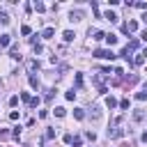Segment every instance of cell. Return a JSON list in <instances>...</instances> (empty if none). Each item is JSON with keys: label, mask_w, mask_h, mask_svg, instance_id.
Instances as JSON below:
<instances>
[{"label": "cell", "mask_w": 147, "mask_h": 147, "mask_svg": "<svg viewBox=\"0 0 147 147\" xmlns=\"http://www.w3.org/2000/svg\"><path fill=\"white\" fill-rule=\"evenodd\" d=\"M108 74H110V69H101V71H96V74L92 76V83H94V85L99 87V92H101V94H106V92H108V90H106V85H103V83H106V76H108Z\"/></svg>", "instance_id": "1"}, {"label": "cell", "mask_w": 147, "mask_h": 147, "mask_svg": "<svg viewBox=\"0 0 147 147\" xmlns=\"http://www.w3.org/2000/svg\"><path fill=\"white\" fill-rule=\"evenodd\" d=\"M92 55H94V57H101V60H115V57H117V53H113L110 48H96Z\"/></svg>", "instance_id": "2"}, {"label": "cell", "mask_w": 147, "mask_h": 147, "mask_svg": "<svg viewBox=\"0 0 147 147\" xmlns=\"http://www.w3.org/2000/svg\"><path fill=\"white\" fill-rule=\"evenodd\" d=\"M119 122H122V119L117 117V122H115L117 126H113V129H108V138H122V136H124V129L119 126Z\"/></svg>", "instance_id": "3"}, {"label": "cell", "mask_w": 147, "mask_h": 147, "mask_svg": "<svg viewBox=\"0 0 147 147\" xmlns=\"http://www.w3.org/2000/svg\"><path fill=\"white\" fill-rule=\"evenodd\" d=\"M83 16H85V11H83V9H71V11H69V21H74V23H76V21H80Z\"/></svg>", "instance_id": "4"}, {"label": "cell", "mask_w": 147, "mask_h": 147, "mask_svg": "<svg viewBox=\"0 0 147 147\" xmlns=\"http://www.w3.org/2000/svg\"><path fill=\"white\" fill-rule=\"evenodd\" d=\"M122 30H124V32H136V30H138V23H136V21H129V23L122 25Z\"/></svg>", "instance_id": "5"}, {"label": "cell", "mask_w": 147, "mask_h": 147, "mask_svg": "<svg viewBox=\"0 0 147 147\" xmlns=\"http://www.w3.org/2000/svg\"><path fill=\"white\" fill-rule=\"evenodd\" d=\"M103 18H106V21H110V23H117V21H119V16H117L115 11H110V9L103 14Z\"/></svg>", "instance_id": "6"}, {"label": "cell", "mask_w": 147, "mask_h": 147, "mask_svg": "<svg viewBox=\"0 0 147 147\" xmlns=\"http://www.w3.org/2000/svg\"><path fill=\"white\" fill-rule=\"evenodd\" d=\"M90 34H92V39H94V41H101V39H106V34H103L101 30H90Z\"/></svg>", "instance_id": "7"}, {"label": "cell", "mask_w": 147, "mask_h": 147, "mask_svg": "<svg viewBox=\"0 0 147 147\" xmlns=\"http://www.w3.org/2000/svg\"><path fill=\"white\" fill-rule=\"evenodd\" d=\"M39 67H41L39 60H28V69H30V71H39Z\"/></svg>", "instance_id": "8"}, {"label": "cell", "mask_w": 147, "mask_h": 147, "mask_svg": "<svg viewBox=\"0 0 147 147\" xmlns=\"http://www.w3.org/2000/svg\"><path fill=\"white\" fill-rule=\"evenodd\" d=\"M11 44V37L9 34H0V48H5V46H9Z\"/></svg>", "instance_id": "9"}, {"label": "cell", "mask_w": 147, "mask_h": 147, "mask_svg": "<svg viewBox=\"0 0 147 147\" xmlns=\"http://www.w3.org/2000/svg\"><path fill=\"white\" fill-rule=\"evenodd\" d=\"M53 34H55V28H46V30L41 32V37H44V39H53Z\"/></svg>", "instance_id": "10"}, {"label": "cell", "mask_w": 147, "mask_h": 147, "mask_svg": "<svg viewBox=\"0 0 147 147\" xmlns=\"http://www.w3.org/2000/svg\"><path fill=\"white\" fill-rule=\"evenodd\" d=\"M124 83H126V85H136V83H138V74H131V76H126V78H124Z\"/></svg>", "instance_id": "11"}, {"label": "cell", "mask_w": 147, "mask_h": 147, "mask_svg": "<svg viewBox=\"0 0 147 147\" xmlns=\"http://www.w3.org/2000/svg\"><path fill=\"white\" fill-rule=\"evenodd\" d=\"M133 119H136V122H142V119H145V110H140V108L133 110Z\"/></svg>", "instance_id": "12"}, {"label": "cell", "mask_w": 147, "mask_h": 147, "mask_svg": "<svg viewBox=\"0 0 147 147\" xmlns=\"http://www.w3.org/2000/svg\"><path fill=\"white\" fill-rule=\"evenodd\" d=\"M74 117L76 119H85V110L83 108H74Z\"/></svg>", "instance_id": "13"}, {"label": "cell", "mask_w": 147, "mask_h": 147, "mask_svg": "<svg viewBox=\"0 0 147 147\" xmlns=\"http://www.w3.org/2000/svg\"><path fill=\"white\" fill-rule=\"evenodd\" d=\"M62 37H64V41H74V37H76V34H74L71 30H64V32H62Z\"/></svg>", "instance_id": "14"}, {"label": "cell", "mask_w": 147, "mask_h": 147, "mask_svg": "<svg viewBox=\"0 0 147 147\" xmlns=\"http://www.w3.org/2000/svg\"><path fill=\"white\" fill-rule=\"evenodd\" d=\"M106 41H108L110 46H113V44H117V34H113V32H108V34H106Z\"/></svg>", "instance_id": "15"}, {"label": "cell", "mask_w": 147, "mask_h": 147, "mask_svg": "<svg viewBox=\"0 0 147 147\" xmlns=\"http://www.w3.org/2000/svg\"><path fill=\"white\" fill-rule=\"evenodd\" d=\"M9 53H11V57H14V60H18V57H21V53H18V46H16V44L9 48Z\"/></svg>", "instance_id": "16"}, {"label": "cell", "mask_w": 147, "mask_h": 147, "mask_svg": "<svg viewBox=\"0 0 147 147\" xmlns=\"http://www.w3.org/2000/svg\"><path fill=\"white\" fill-rule=\"evenodd\" d=\"M106 106H108V108H115V106H117V99H115V96H106Z\"/></svg>", "instance_id": "17"}, {"label": "cell", "mask_w": 147, "mask_h": 147, "mask_svg": "<svg viewBox=\"0 0 147 147\" xmlns=\"http://www.w3.org/2000/svg\"><path fill=\"white\" fill-rule=\"evenodd\" d=\"M126 48H129V51H131V53H133V51H136V48H138V39H131V41H129V44H126Z\"/></svg>", "instance_id": "18"}, {"label": "cell", "mask_w": 147, "mask_h": 147, "mask_svg": "<svg viewBox=\"0 0 147 147\" xmlns=\"http://www.w3.org/2000/svg\"><path fill=\"white\" fill-rule=\"evenodd\" d=\"M0 23H2V25L9 23V14H7V11H0Z\"/></svg>", "instance_id": "19"}, {"label": "cell", "mask_w": 147, "mask_h": 147, "mask_svg": "<svg viewBox=\"0 0 147 147\" xmlns=\"http://www.w3.org/2000/svg\"><path fill=\"white\" fill-rule=\"evenodd\" d=\"M119 55H122V57H124V60H131V51H129V48H126V46H124V48H122V53H119Z\"/></svg>", "instance_id": "20"}, {"label": "cell", "mask_w": 147, "mask_h": 147, "mask_svg": "<svg viewBox=\"0 0 147 147\" xmlns=\"http://www.w3.org/2000/svg\"><path fill=\"white\" fill-rule=\"evenodd\" d=\"M39 101H41V99H39V96H32V99H30V103H28V106H30V108H37V106H39Z\"/></svg>", "instance_id": "21"}, {"label": "cell", "mask_w": 147, "mask_h": 147, "mask_svg": "<svg viewBox=\"0 0 147 147\" xmlns=\"http://www.w3.org/2000/svg\"><path fill=\"white\" fill-rule=\"evenodd\" d=\"M90 115H92L94 119H99V117H101V113H99V108H96V106H92V110H90Z\"/></svg>", "instance_id": "22"}, {"label": "cell", "mask_w": 147, "mask_h": 147, "mask_svg": "<svg viewBox=\"0 0 147 147\" xmlns=\"http://www.w3.org/2000/svg\"><path fill=\"white\" fill-rule=\"evenodd\" d=\"M136 99H138V101H145V99H147V92H145V90H142V92H136Z\"/></svg>", "instance_id": "23"}, {"label": "cell", "mask_w": 147, "mask_h": 147, "mask_svg": "<svg viewBox=\"0 0 147 147\" xmlns=\"http://www.w3.org/2000/svg\"><path fill=\"white\" fill-rule=\"evenodd\" d=\"M129 106H131L129 99H122V101H119V108H122V110H129Z\"/></svg>", "instance_id": "24"}, {"label": "cell", "mask_w": 147, "mask_h": 147, "mask_svg": "<svg viewBox=\"0 0 147 147\" xmlns=\"http://www.w3.org/2000/svg\"><path fill=\"white\" fill-rule=\"evenodd\" d=\"M142 62H145V55H142V53H140V55H138V57H136V60H133V64H138V67H140V64H142Z\"/></svg>", "instance_id": "25"}, {"label": "cell", "mask_w": 147, "mask_h": 147, "mask_svg": "<svg viewBox=\"0 0 147 147\" xmlns=\"http://www.w3.org/2000/svg\"><path fill=\"white\" fill-rule=\"evenodd\" d=\"M30 85H32V87H34V90H37V87H39V80H37V76H30Z\"/></svg>", "instance_id": "26"}, {"label": "cell", "mask_w": 147, "mask_h": 147, "mask_svg": "<svg viewBox=\"0 0 147 147\" xmlns=\"http://www.w3.org/2000/svg\"><path fill=\"white\" fill-rule=\"evenodd\" d=\"M64 113H67V110H64L62 106H57V108H55V115H57V117H64Z\"/></svg>", "instance_id": "27"}, {"label": "cell", "mask_w": 147, "mask_h": 147, "mask_svg": "<svg viewBox=\"0 0 147 147\" xmlns=\"http://www.w3.org/2000/svg\"><path fill=\"white\" fill-rule=\"evenodd\" d=\"M21 99H23V101H25V103H30V99H32V96H30V94H28V92H21Z\"/></svg>", "instance_id": "28"}, {"label": "cell", "mask_w": 147, "mask_h": 147, "mask_svg": "<svg viewBox=\"0 0 147 147\" xmlns=\"http://www.w3.org/2000/svg\"><path fill=\"white\" fill-rule=\"evenodd\" d=\"M51 138H55V129H48L46 131V140H51Z\"/></svg>", "instance_id": "29"}, {"label": "cell", "mask_w": 147, "mask_h": 147, "mask_svg": "<svg viewBox=\"0 0 147 147\" xmlns=\"http://www.w3.org/2000/svg\"><path fill=\"white\" fill-rule=\"evenodd\" d=\"M34 9H37V11H44L46 7H44V2H34Z\"/></svg>", "instance_id": "30"}, {"label": "cell", "mask_w": 147, "mask_h": 147, "mask_svg": "<svg viewBox=\"0 0 147 147\" xmlns=\"http://www.w3.org/2000/svg\"><path fill=\"white\" fill-rule=\"evenodd\" d=\"M64 96H67V99H69V101H74V96H76V92H74V90H69V92H67V94H64Z\"/></svg>", "instance_id": "31"}, {"label": "cell", "mask_w": 147, "mask_h": 147, "mask_svg": "<svg viewBox=\"0 0 147 147\" xmlns=\"http://www.w3.org/2000/svg\"><path fill=\"white\" fill-rule=\"evenodd\" d=\"M133 7H138V9H147V5H145V2H133Z\"/></svg>", "instance_id": "32"}, {"label": "cell", "mask_w": 147, "mask_h": 147, "mask_svg": "<svg viewBox=\"0 0 147 147\" xmlns=\"http://www.w3.org/2000/svg\"><path fill=\"white\" fill-rule=\"evenodd\" d=\"M76 85H78V87L83 85V76H80V74H76Z\"/></svg>", "instance_id": "33"}, {"label": "cell", "mask_w": 147, "mask_h": 147, "mask_svg": "<svg viewBox=\"0 0 147 147\" xmlns=\"http://www.w3.org/2000/svg\"><path fill=\"white\" fill-rule=\"evenodd\" d=\"M85 136H87V138H90V140H92V142H94V140H96V136H94V131H87V133H85Z\"/></svg>", "instance_id": "34"}, {"label": "cell", "mask_w": 147, "mask_h": 147, "mask_svg": "<svg viewBox=\"0 0 147 147\" xmlns=\"http://www.w3.org/2000/svg\"><path fill=\"white\" fill-rule=\"evenodd\" d=\"M64 142H69V145H71V142H74V136H71V133H67V136H64Z\"/></svg>", "instance_id": "35"}, {"label": "cell", "mask_w": 147, "mask_h": 147, "mask_svg": "<svg viewBox=\"0 0 147 147\" xmlns=\"http://www.w3.org/2000/svg\"><path fill=\"white\" fill-rule=\"evenodd\" d=\"M71 147H80V138H78V136L74 138V142H71Z\"/></svg>", "instance_id": "36"}, {"label": "cell", "mask_w": 147, "mask_h": 147, "mask_svg": "<svg viewBox=\"0 0 147 147\" xmlns=\"http://www.w3.org/2000/svg\"><path fill=\"white\" fill-rule=\"evenodd\" d=\"M7 136H9V131H7V129H0V138H2V140H5V138H7Z\"/></svg>", "instance_id": "37"}, {"label": "cell", "mask_w": 147, "mask_h": 147, "mask_svg": "<svg viewBox=\"0 0 147 147\" xmlns=\"http://www.w3.org/2000/svg\"><path fill=\"white\" fill-rule=\"evenodd\" d=\"M140 37H142V39H145V41H147V30H145V32H142V34H140Z\"/></svg>", "instance_id": "38"}, {"label": "cell", "mask_w": 147, "mask_h": 147, "mask_svg": "<svg viewBox=\"0 0 147 147\" xmlns=\"http://www.w3.org/2000/svg\"><path fill=\"white\" fill-rule=\"evenodd\" d=\"M142 140H145V142H147V131H145V133H142Z\"/></svg>", "instance_id": "39"}, {"label": "cell", "mask_w": 147, "mask_h": 147, "mask_svg": "<svg viewBox=\"0 0 147 147\" xmlns=\"http://www.w3.org/2000/svg\"><path fill=\"white\" fill-rule=\"evenodd\" d=\"M142 21H145V23H147V11H145V14H142Z\"/></svg>", "instance_id": "40"}, {"label": "cell", "mask_w": 147, "mask_h": 147, "mask_svg": "<svg viewBox=\"0 0 147 147\" xmlns=\"http://www.w3.org/2000/svg\"><path fill=\"white\" fill-rule=\"evenodd\" d=\"M142 55H145V57H147V48H145V51H142Z\"/></svg>", "instance_id": "41"}]
</instances>
